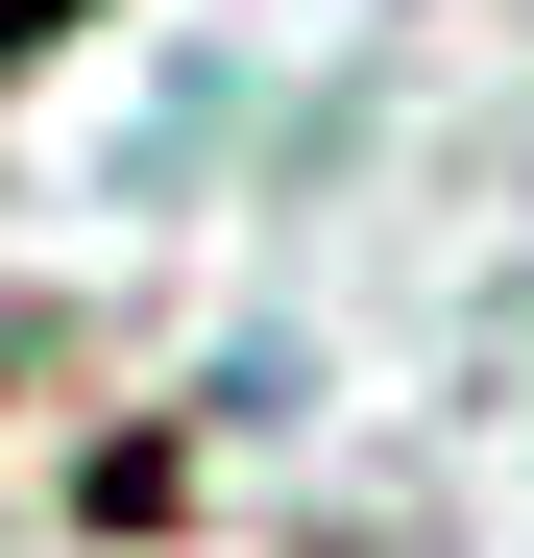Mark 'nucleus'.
I'll return each mask as SVG.
<instances>
[{
    "label": "nucleus",
    "instance_id": "obj_1",
    "mask_svg": "<svg viewBox=\"0 0 534 558\" xmlns=\"http://www.w3.org/2000/svg\"><path fill=\"white\" fill-rule=\"evenodd\" d=\"M25 25H73V0H0V49H25Z\"/></svg>",
    "mask_w": 534,
    "mask_h": 558
}]
</instances>
